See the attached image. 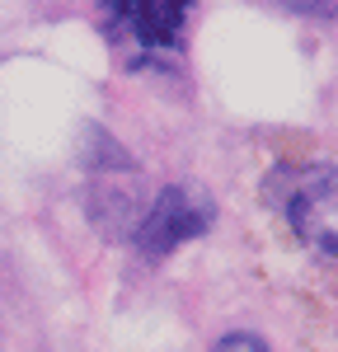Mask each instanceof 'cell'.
<instances>
[{"instance_id":"2","label":"cell","mask_w":338,"mask_h":352,"mask_svg":"<svg viewBox=\"0 0 338 352\" xmlns=\"http://www.w3.org/2000/svg\"><path fill=\"white\" fill-rule=\"evenodd\" d=\"M212 221H216V202L207 192L193 188V184H169V188L155 192V202L137 221L132 244H137V254H146V258H165L179 244L207 235Z\"/></svg>"},{"instance_id":"1","label":"cell","mask_w":338,"mask_h":352,"mask_svg":"<svg viewBox=\"0 0 338 352\" xmlns=\"http://www.w3.org/2000/svg\"><path fill=\"white\" fill-rule=\"evenodd\" d=\"M278 212L296 230L310 254L338 263V169L334 164H282L278 179Z\"/></svg>"},{"instance_id":"3","label":"cell","mask_w":338,"mask_h":352,"mask_svg":"<svg viewBox=\"0 0 338 352\" xmlns=\"http://www.w3.org/2000/svg\"><path fill=\"white\" fill-rule=\"evenodd\" d=\"M109 38H132L141 52H169L183 33V0H109L99 5Z\"/></svg>"},{"instance_id":"4","label":"cell","mask_w":338,"mask_h":352,"mask_svg":"<svg viewBox=\"0 0 338 352\" xmlns=\"http://www.w3.org/2000/svg\"><path fill=\"white\" fill-rule=\"evenodd\" d=\"M212 352H273V348H268L258 333H245V329H240V333H225V338H216V348H212Z\"/></svg>"}]
</instances>
